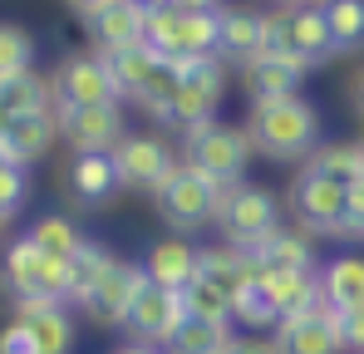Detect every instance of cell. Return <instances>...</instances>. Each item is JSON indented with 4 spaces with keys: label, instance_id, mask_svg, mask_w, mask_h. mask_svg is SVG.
Masks as SVG:
<instances>
[{
    "label": "cell",
    "instance_id": "obj_45",
    "mask_svg": "<svg viewBox=\"0 0 364 354\" xmlns=\"http://www.w3.org/2000/svg\"><path fill=\"white\" fill-rule=\"evenodd\" d=\"M173 10H192V15H202V10H222V0H178Z\"/></svg>",
    "mask_w": 364,
    "mask_h": 354
},
{
    "label": "cell",
    "instance_id": "obj_28",
    "mask_svg": "<svg viewBox=\"0 0 364 354\" xmlns=\"http://www.w3.org/2000/svg\"><path fill=\"white\" fill-rule=\"evenodd\" d=\"M232 345H237V335L227 320H192L187 315L163 354H232Z\"/></svg>",
    "mask_w": 364,
    "mask_h": 354
},
{
    "label": "cell",
    "instance_id": "obj_19",
    "mask_svg": "<svg viewBox=\"0 0 364 354\" xmlns=\"http://www.w3.org/2000/svg\"><path fill=\"white\" fill-rule=\"evenodd\" d=\"M64 187L74 202L84 207H104L114 192H119V168H114V153H74L69 158V173H64Z\"/></svg>",
    "mask_w": 364,
    "mask_h": 354
},
{
    "label": "cell",
    "instance_id": "obj_46",
    "mask_svg": "<svg viewBox=\"0 0 364 354\" xmlns=\"http://www.w3.org/2000/svg\"><path fill=\"white\" fill-rule=\"evenodd\" d=\"M109 354H163V350H153V345H138V340H128V345H114Z\"/></svg>",
    "mask_w": 364,
    "mask_h": 354
},
{
    "label": "cell",
    "instance_id": "obj_40",
    "mask_svg": "<svg viewBox=\"0 0 364 354\" xmlns=\"http://www.w3.org/2000/svg\"><path fill=\"white\" fill-rule=\"evenodd\" d=\"M0 354H40V345H35V335H30L25 320H10L0 330Z\"/></svg>",
    "mask_w": 364,
    "mask_h": 354
},
{
    "label": "cell",
    "instance_id": "obj_22",
    "mask_svg": "<svg viewBox=\"0 0 364 354\" xmlns=\"http://www.w3.org/2000/svg\"><path fill=\"white\" fill-rule=\"evenodd\" d=\"M266 55V20L261 10H232L222 5V59L232 69H246Z\"/></svg>",
    "mask_w": 364,
    "mask_h": 354
},
{
    "label": "cell",
    "instance_id": "obj_30",
    "mask_svg": "<svg viewBox=\"0 0 364 354\" xmlns=\"http://www.w3.org/2000/svg\"><path fill=\"white\" fill-rule=\"evenodd\" d=\"M178 89H182V59H163L133 104H138V109H143L148 118L168 123V118H173V104H178Z\"/></svg>",
    "mask_w": 364,
    "mask_h": 354
},
{
    "label": "cell",
    "instance_id": "obj_13",
    "mask_svg": "<svg viewBox=\"0 0 364 354\" xmlns=\"http://www.w3.org/2000/svg\"><path fill=\"white\" fill-rule=\"evenodd\" d=\"M143 281H148L143 261L114 256V266L104 271V281L79 300V315H84V320H94V325H123V315H128L133 295L143 291Z\"/></svg>",
    "mask_w": 364,
    "mask_h": 354
},
{
    "label": "cell",
    "instance_id": "obj_49",
    "mask_svg": "<svg viewBox=\"0 0 364 354\" xmlns=\"http://www.w3.org/2000/svg\"><path fill=\"white\" fill-rule=\"evenodd\" d=\"M10 222H15V212H10V207H0V236L10 232Z\"/></svg>",
    "mask_w": 364,
    "mask_h": 354
},
{
    "label": "cell",
    "instance_id": "obj_14",
    "mask_svg": "<svg viewBox=\"0 0 364 354\" xmlns=\"http://www.w3.org/2000/svg\"><path fill=\"white\" fill-rule=\"evenodd\" d=\"M281 354H350L345 350V330H340V310L315 305L305 315H291L271 330Z\"/></svg>",
    "mask_w": 364,
    "mask_h": 354
},
{
    "label": "cell",
    "instance_id": "obj_51",
    "mask_svg": "<svg viewBox=\"0 0 364 354\" xmlns=\"http://www.w3.org/2000/svg\"><path fill=\"white\" fill-rule=\"evenodd\" d=\"M281 5H296V0H281Z\"/></svg>",
    "mask_w": 364,
    "mask_h": 354
},
{
    "label": "cell",
    "instance_id": "obj_8",
    "mask_svg": "<svg viewBox=\"0 0 364 354\" xmlns=\"http://www.w3.org/2000/svg\"><path fill=\"white\" fill-rule=\"evenodd\" d=\"M276 227H281V197L271 187H256V182L227 187V202H222V217H217L222 241L251 251V246H261Z\"/></svg>",
    "mask_w": 364,
    "mask_h": 354
},
{
    "label": "cell",
    "instance_id": "obj_23",
    "mask_svg": "<svg viewBox=\"0 0 364 354\" xmlns=\"http://www.w3.org/2000/svg\"><path fill=\"white\" fill-rule=\"evenodd\" d=\"M261 286H266V295H271V305H276L281 320L325 305V295H320V271H276V276H261Z\"/></svg>",
    "mask_w": 364,
    "mask_h": 354
},
{
    "label": "cell",
    "instance_id": "obj_3",
    "mask_svg": "<svg viewBox=\"0 0 364 354\" xmlns=\"http://www.w3.org/2000/svg\"><path fill=\"white\" fill-rule=\"evenodd\" d=\"M148 45L163 59H212L222 55V10H153L148 5Z\"/></svg>",
    "mask_w": 364,
    "mask_h": 354
},
{
    "label": "cell",
    "instance_id": "obj_41",
    "mask_svg": "<svg viewBox=\"0 0 364 354\" xmlns=\"http://www.w3.org/2000/svg\"><path fill=\"white\" fill-rule=\"evenodd\" d=\"M340 330H345V350H350V354H364V305L340 310Z\"/></svg>",
    "mask_w": 364,
    "mask_h": 354
},
{
    "label": "cell",
    "instance_id": "obj_21",
    "mask_svg": "<svg viewBox=\"0 0 364 354\" xmlns=\"http://www.w3.org/2000/svg\"><path fill=\"white\" fill-rule=\"evenodd\" d=\"M251 256H256L261 276H276V271H320L315 241H310V232H301V227H296V232H291V227H276L261 246H251Z\"/></svg>",
    "mask_w": 364,
    "mask_h": 354
},
{
    "label": "cell",
    "instance_id": "obj_47",
    "mask_svg": "<svg viewBox=\"0 0 364 354\" xmlns=\"http://www.w3.org/2000/svg\"><path fill=\"white\" fill-rule=\"evenodd\" d=\"M15 118H20V114H10V104H5V99H0V138H5V133H10V123H15Z\"/></svg>",
    "mask_w": 364,
    "mask_h": 354
},
{
    "label": "cell",
    "instance_id": "obj_34",
    "mask_svg": "<svg viewBox=\"0 0 364 354\" xmlns=\"http://www.w3.org/2000/svg\"><path fill=\"white\" fill-rule=\"evenodd\" d=\"M30 241L45 251V256H60V261H69L79 246H84V236L74 232V222L69 217H60V212H45V217H35V227H30Z\"/></svg>",
    "mask_w": 364,
    "mask_h": 354
},
{
    "label": "cell",
    "instance_id": "obj_10",
    "mask_svg": "<svg viewBox=\"0 0 364 354\" xmlns=\"http://www.w3.org/2000/svg\"><path fill=\"white\" fill-rule=\"evenodd\" d=\"M182 320H187L182 291H168V286L143 281V291L133 295V305H128V315H123L119 330H128V340H138V345L168 350V340L182 330Z\"/></svg>",
    "mask_w": 364,
    "mask_h": 354
},
{
    "label": "cell",
    "instance_id": "obj_42",
    "mask_svg": "<svg viewBox=\"0 0 364 354\" xmlns=\"http://www.w3.org/2000/svg\"><path fill=\"white\" fill-rule=\"evenodd\" d=\"M232 354H281L276 350V340H256V335H237V345Z\"/></svg>",
    "mask_w": 364,
    "mask_h": 354
},
{
    "label": "cell",
    "instance_id": "obj_9",
    "mask_svg": "<svg viewBox=\"0 0 364 354\" xmlns=\"http://www.w3.org/2000/svg\"><path fill=\"white\" fill-rule=\"evenodd\" d=\"M227 59L212 55V59H182V89H178V104H173V118L168 128L178 133H192L202 123H212L217 109H222V94H227Z\"/></svg>",
    "mask_w": 364,
    "mask_h": 354
},
{
    "label": "cell",
    "instance_id": "obj_24",
    "mask_svg": "<svg viewBox=\"0 0 364 354\" xmlns=\"http://www.w3.org/2000/svg\"><path fill=\"white\" fill-rule=\"evenodd\" d=\"M305 69L291 59H256L242 69V89L251 94V104H271V99H291L301 94Z\"/></svg>",
    "mask_w": 364,
    "mask_h": 354
},
{
    "label": "cell",
    "instance_id": "obj_15",
    "mask_svg": "<svg viewBox=\"0 0 364 354\" xmlns=\"http://www.w3.org/2000/svg\"><path fill=\"white\" fill-rule=\"evenodd\" d=\"M60 138L74 153H114L128 128H123V109L119 104H94V109H60Z\"/></svg>",
    "mask_w": 364,
    "mask_h": 354
},
{
    "label": "cell",
    "instance_id": "obj_26",
    "mask_svg": "<svg viewBox=\"0 0 364 354\" xmlns=\"http://www.w3.org/2000/svg\"><path fill=\"white\" fill-rule=\"evenodd\" d=\"M10 148H15V158H20V168H30L35 158H45L55 143H60V109H50V114H20L10 123Z\"/></svg>",
    "mask_w": 364,
    "mask_h": 354
},
{
    "label": "cell",
    "instance_id": "obj_39",
    "mask_svg": "<svg viewBox=\"0 0 364 354\" xmlns=\"http://www.w3.org/2000/svg\"><path fill=\"white\" fill-rule=\"evenodd\" d=\"M340 241H364V177L350 187V207H345V227Z\"/></svg>",
    "mask_w": 364,
    "mask_h": 354
},
{
    "label": "cell",
    "instance_id": "obj_50",
    "mask_svg": "<svg viewBox=\"0 0 364 354\" xmlns=\"http://www.w3.org/2000/svg\"><path fill=\"white\" fill-rule=\"evenodd\" d=\"M148 5H153V10H173L178 0H148Z\"/></svg>",
    "mask_w": 364,
    "mask_h": 354
},
{
    "label": "cell",
    "instance_id": "obj_17",
    "mask_svg": "<svg viewBox=\"0 0 364 354\" xmlns=\"http://www.w3.org/2000/svg\"><path fill=\"white\" fill-rule=\"evenodd\" d=\"M15 320L30 325L40 354H74V315L64 310V300H15Z\"/></svg>",
    "mask_w": 364,
    "mask_h": 354
},
{
    "label": "cell",
    "instance_id": "obj_48",
    "mask_svg": "<svg viewBox=\"0 0 364 354\" xmlns=\"http://www.w3.org/2000/svg\"><path fill=\"white\" fill-rule=\"evenodd\" d=\"M5 163H20V158H15V148H10V138H0V168H5Z\"/></svg>",
    "mask_w": 364,
    "mask_h": 354
},
{
    "label": "cell",
    "instance_id": "obj_43",
    "mask_svg": "<svg viewBox=\"0 0 364 354\" xmlns=\"http://www.w3.org/2000/svg\"><path fill=\"white\" fill-rule=\"evenodd\" d=\"M64 5H69V10H74V15H79V20L89 25V20H94V15H99V10H104L109 0H64Z\"/></svg>",
    "mask_w": 364,
    "mask_h": 354
},
{
    "label": "cell",
    "instance_id": "obj_12",
    "mask_svg": "<svg viewBox=\"0 0 364 354\" xmlns=\"http://www.w3.org/2000/svg\"><path fill=\"white\" fill-rule=\"evenodd\" d=\"M286 59L301 64L305 74L335 59V35H330V20H325V0L286 5Z\"/></svg>",
    "mask_w": 364,
    "mask_h": 354
},
{
    "label": "cell",
    "instance_id": "obj_16",
    "mask_svg": "<svg viewBox=\"0 0 364 354\" xmlns=\"http://www.w3.org/2000/svg\"><path fill=\"white\" fill-rule=\"evenodd\" d=\"M84 30H89L99 55H119V50H133V45H148V0H109Z\"/></svg>",
    "mask_w": 364,
    "mask_h": 354
},
{
    "label": "cell",
    "instance_id": "obj_32",
    "mask_svg": "<svg viewBox=\"0 0 364 354\" xmlns=\"http://www.w3.org/2000/svg\"><path fill=\"white\" fill-rule=\"evenodd\" d=\"M109 266H114V251H104L99 241H89V236H84V246L69 256V300L79 305L84 295L104 281V271H109Z\"/></svg>",
    "mask_w": 364,
    "mask_h": 354
},
{
    "label": "cell",
    "instance_id": "obj_1",
    "mask_svg": "<svg viewBox=\"0 0 364 354\" xmlns=\"http://www.w3.org/2000/svg\"><path fill=\"white\" fill-rule=\"evenodd\" d=\"M246 133L256 158L271 163H305L320 148V109L291 94V99H271V104H251L246 114Z\"/></svg>",
    "mask_w": 364,
    "mask_h": 354
},
{
    "label": "cell",
    "instance_id": "obj_36",
    "mask_svg": "<svg viewBox=\"0 0 364 354\" xmlns=\"http://www.w3.org/2000/svg\"><path fill=\"white\" fill-rule=\"evenodd\" d=\"M232 320L237 325H246V330H276L281 325V315H276V305H271V295H266V286L256 281V286H246L242 295H232Z\"/></svg>",
    "mask_w": 364,
    "mask_h": 354
},
{
    "label": "cell",
    "instance_id": "obj_25",
    "mask_svg": "<svg viewBox=\"0 0 364 354\" xmlns=\"http://www.w3.org/2000/svg\"><path fill=\"white\" fill-rule=\"evenodd\" d=\"M320 295L330 310H355L364 305V256H330L320 266Z\"/></svg>",
    "mask_w": 364,
    "mask_h": 354
},
{
    "label": "cell",
    "instance_id": "obj_18",
    "mask_svg": "<svg viewBox=\"0 0 364 354\" xmlns=\"http://www.w3.org/2000/svg\"><path fill=\"white\" fill-rule=\"evenodd\" d=\"M197 266H202V246H192L187 236H168V241H153L148 256H143V271L153 286H168V291H187L197 281Z\"/></svg>",
    "mask_w": 364,
    "mask_h": 354
},
{
    "label": "cell",
    "instance_id": "obj_27",
    "mask_svg": "<svg viewBox=\"0 0 364 354\" xmlns=\"http://www.w3.org/2000/svg\"><path fill=\"white\" fill-rule=\"evenodd\" d=\"M305 168H315L320 177H330V182H340V187H355L364 177V138H340V143H320L310 158H305Z\"/></svg>",
    "mask_w": 364,
    "mask_h": 354
},
{
    "label": "cell",
    "instance_id": "obj_29",
    "mask_svg": "<svg viewBox=\"0 0 364 354\" xmlns=\"http://www.w3.org/2000/svg\"><path fill=\"white\" fill-rule=\"evenodd\" d=\"M0 99L10 104V114H50L55 109V84L40 69H25L15 79H0Z\"/></svg>",
    "mask_w": 364,
    "mask_h": 354
},
{
    "label": "cell",
    "instance_id": "obj_44",
    "mask_svg": "<svg viewBox=\"0 0 364 354\" xmlns=\"http://www.w3.org/2000/svg\"><path fill=\"white\" fill-rule=\"evenodd\" d=\"M350 109H355V114L364 118V69L355 74V79H350Z\"/></svg>",
    "mask_w": 364,
    "mask_h": 354
},
{
    "label": "cell",
    "instance_id": "obj_7",
    "mask_svg": "<svg viewBox=\"0 0 364 354\" xmlns=\"http://www.w3.org/2000/svg\"><path fill=\"white\" fill-rule=\"evenodd\" d=\"M286 207H291V217H296V227L310 236H340L345 227V207H350V187H340V182H330V177H320L315 168H305L291 177V187H286Z\"/></svg>",
    "mask_w": 364,
    "mask_h": 354
},
{
    "label": "cell",
    "instance_id": "obj_11",
    "mask_svg": "<svg viewBox=\"0 0 364 354\" xmlns=\"http://www.w3.org/2000/svg\"><path fill=\"white\" fill-rule=\"evenodd\" d=\"M114 168L128 192H158L163 177L178 168V153L163 133H128L114 148Z\"/></svg>",
    "mask_w": 364,
    "mask_h": 354
},
{
    "label": "cell",
    "instance_id": "obj_31",
    "mask_svg": "<svg viewBox=\"0 0 364 354\" xmlns=\"http://www.w3.org/2000/svg\"><path fill=\"white\" fill-rule=\"evenodd\" d=\"M104 59H109V69H114V79H119L123 99H138L143 84L153 79V69L163 64V55H158L153 45H133V50H119V55H104Z\"/></svg>",
    "mask_w": 364,
    "mask_h": 354
},
{
    "label": "cell",
    "instance_id": "obj_2",
    "mask_svg": "<svg viewBox=\"0 0 364 354\" xmlns=\"http://www.w3.org/2000/svg\"><path fill=\"white\" fill-rule=\"evenodd\" d=\"M222 202H227V187L217 177H207L197 163H187V158H178V168L163 177V187L153 192V207L173 227V236H192L202 227H217Z\"/></svg>",
    "mask_w": 364,
    "mask_h": 354
},
{
    "label": "cell",
    "instance_id": "obj_6",
    "mask_svg": "<svg viewBox=\"0 0 364 354\" xmlns=\"http://www.w3.org/2000/svg\"><path fill=\"white\" fill-rule=\"evenodd\" d=\"M55 84V109H94V104H123V89L99 50L64 55L50 74Z\"/></svg>",
    "mask_w": 364,
    "mask_h": 354
},
{
    "label": "cell",
    "instance_id": "obj_5",
    "mask_svg": "<svg viewBox=\"0 0 364 354\" xmlns=\"http://www.w3.org/2000/svg\"><path fill=\"white\" fill-rule=\"evenodd\" d=\"M0 281L15 300H69V261L45 256L30 236H15L0 256Z\"/></svg>",
    "mask_w": 364,
    "mask_h": 354
},
{
    "label": "cell",
    "instance_id": "obj_33",
    "mask_svg": "<svg viewBox=\"0 0 364 354\" xmlns=\"http://www.w3.org/2000/svg\"><path fill=\"white\" fill-rule=\"evenodd\" d=\"M325 20L335 35V55L364 50V0H325Z\"/></svg>",
    "mask_w": 364,
    "mask_h": 354
},
{
    "label": "cell",
    "instance_id": "obj_4",
    "mask_svg": "<svg viewBox=\"0 0 364 354\" xmlns=\"http://www.w3.org/2000/svg\"><path fill=\"white\" fill-rule=\"evenodd\" d=\"M187 143H182V158L187 163H197L207 177H217L222 187H237L251 168V158H256V148H251V133H246V123H202V128H192V133H182Z\"/></svg>",
    "mask_w": 364,
    "mask_h": 354
},
{
    "label": "cell",
    "instance_id": "obj_20",
    "mask_svg": "<svg viewBox=\"0 0 364 354\" xmlns=\"http://www.w3.org/2000/svg\"><path fill=\"white\" fill-rule=\"evenodd\" d=\"M202 281H212L217 291L227 295H242L246 286L261 281V266L246 246H232V241H217V246H202V266H197Z\"/></svg>",
    "mask_w": 364,
    "mask_h": 354
},
{
    "label": "cell",
    "instance_id": "obj_38",
    "mask_svg": "<svg viewBox=\"0 0 364 354\" xmlns=\"http://www.w3.org/2000/svg\"><path fill=\"white\" fill-rule=\"evenodd\" d=\"M25 202H30V168L5 163V168H0V207H10V212L20 217Z\"/></svg>",
    "mask_w": 364,
    "mask_h": 354
},
{
    "label": "cell",
    "instance_id": "obj_37",
    "mask_svg": "<svg viewBox=\"0 0 364 354\" xmlns=\"http://www.w3.org/2000/svg\"><path fill=\"white\" fill-rule=\"evenodd\" d=\"M182 305H187V315L192 320H232V295L217 291L212 281H192L187 291H182Z\"/></svg>",
    "mask_w": 364,
    "mask_h": 354
},
{
    "label": "cell",
    "instance_id": "obj_35",
    "mask_svg": "<svg viewBox=\"0 0 364 354\" xmlns=\"http://www.w3.org/2000/svg\"><path fill=\"white\" fill-rule=\"evenodd\" d=\"M35 69V35L15 20H0V79H15Z\"/></svg>",
    "mask_w": 364,
    "mask_h": 354
}]
</instances>
